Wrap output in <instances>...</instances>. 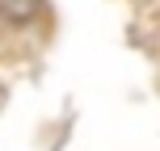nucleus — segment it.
<instances>
[{"label": "nucleus", "mask_w": 160, "mask_h": 151, "mask_svg": "<svg viewBox=\"0 0 160 151\" xmlns=\"http://www.w3.org/2000/svg\"><path fill=\"white\" fill-rule=\"evenodd\" d=\"M34 13H38V0H0V17H4L8 25L34 21Z\"/></svg>", "instance_id": "nucleus-1"}]
</instances>
